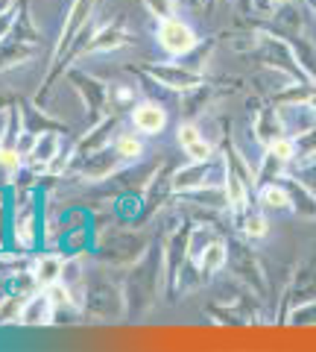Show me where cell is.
<instances>
[{
  "label": "cell",
  "instance_id": "ba28073f",
  "mask_svg": "<svg viewBox=\"0 0 316 352\" xmlns=\"http://www.w3.org/2000/svg\"><path fill=\"white\" fill-rule=\"evenodd\" d=\"M287 191L293 200V212H299L304 217H316V194H311L296 176H287Z\"/></svg>",
  "mask_w": 316,
  "mask_h": 352
},
{
  "label": "cell",
  "instance_id": "277c9868",
  "mask_svg": "<svg viewBox=\"0 0 316 352\" xmlns=\"http://www.w3.org/2000/svg\"><path fill=\"white\" fill-rule=\"evenodd\" d=\"M223 191H226V203L234 212H246L249 206V176H241V170L234 168V162L226 159V173H223Z\"/></svg>",
  "mask_w": 316,
  "mask_h": 352
},
{
  "label": "cell",
  "instance_id": "52a82bcc",
  "mask_svg": "<svg viewBox=\"0 0 316 352\" xmlns=\"http://www.w3.org/2000/svg\"><path fill=\"white\" fill-rule=\"evenodd\" d=\"M53 314H56V302H53L50 294H36L29 296V302H24L21 308V320L24 323H50Z\"/></svg>",
  "mask_w": 316,
  "mask_h": 352
},
{
  "label": "cell",
  "instance_id": "4fadbf2b",
  "mask_svg": "<svg viewBox=\"0 0 316 352\" xmlns=\"http://www.w3.org/2000/svg\"><path fill=\"white\" fill-rule=\"evenodd\" d=\"M114 153L123 162H135V159L144 156V141L138 135H132V132H123V135H117V141H114Z\"/></svg>",
  "mask_w": 316,
  "mask_h": 352
},
{
  "label": "cell",
  "instance_id": "ac0fdd59",
  "mask_svg": "<svg viewBox=\"0 0 316 352\" xmlns=\"http://www.w3.org/2000/svg\"><path fill=\"white\" fill-rule=\"evenodd\" d=\"M144 6L156 21H165V18L176 15V0H144Z\"/></svg>",
  "mask_w": 316,
  "mask_h": 352
},
{
  "label": "cell",
  "instance_id": "7c38bea8",
  "mask_svg": "<svg viewBox=\"0 0 316 352\" xmlns=\"http://www.w3.org/2000/svg\"><path fill=\"white\" fill-rule=\"evenodd\" d=\"M38 220H36V214H29V212H21L18 217H15V229H12V238H15V244L18 247H32L36 244V226Z\"/></svg>",
  "mask_w": 316,
  "mask_h": 352
},
{
  "label": "cell",
  "instance_id": "ffe728a7",
  "mask_svg": "<svg viewBox=\"0 0 316 352\" xmlns=\"http://www.w3.org/2000/svg\"><path fill=\"white\" fill-rule=\"evenodd\" d=\"M184 156H191V162H208L214 159V144L211 141H196V144H191L188 150H184Z\"/></svg>",
  "mask_w": 316,
  "mask_h": 352
},
{
  "label": "cell",
  "instance_id": "5bb4252c",
  "mask_svg": "<svg viewBox=\"0 0 316 352\" xmlns=\"http://www.w3.org/2000/svg\"><path fill=\"white\" fill-rule=\"evenodd\" d=\"M21 164H24V156L18 153V147H0V173L6 176V182H12L21 173Z\"/></svg>",
  "mask_w": 316,
  "mask_h": 352
},
{
  "label": "cell",
  "instance_id": "9c48e42d",
  "mask_svg": "<svg viewBox=\"0 0 316 352\" xmlns=\"http://www.w3.org/2000/svg\"><path fill=\"white\" fill-rule=\"evenodd\" d=\"M258 203L264 208H287V212H293L290 191H287V185H281V182L260 185V188H258Z\"/></svg>",
  "mask_w": 316,
  "mask_h": 352
},
{
  "label": "cell",
  "instance_id": "30bf717a",
  "mask_svg": "<svg viewBox=\"0 0 316 352\" xmlns=\"http://www.w3.org/2000/svg\"><path fill=\"white\" fill-rule=\"evenodd\" d=\"M267 153H269V159H276L278 164H290V162H296V156H299V141L284 132V135H276L269 141Z\"/></svg>",
  "mask_w": 316,
  "mask_h": 352
},
{
  "label": "cell",
  "instance_id": "8fae6325",
  "mask_svg": "<svg viewBox=\"0 0 316 352\" xmlns=\"http://www.w3.org/2000/svg\"><path fill=\"white\" fill-rule=\"evenodd\" d=\"M64 273V264L62 258H53V256H41L36 261V270H32V279H36L41 288H50L53 282H59Z\"/></svg>",
  "mask_w": 316,
  "mask_h": 352
},
{
  "label": "cell",
  "instance_id": "d6986e66",
  "mask_svg": "<svg viewBox=\"0 0 316 352\" xmlns=\"http://www.w3.org/2000/svg\"><path fill=\"white\" fill-rule=\"evenodd\" d=\"M53 153H56V135H41L29 159H36V162H50Z\"/></svg>",
  "mask_w": 316,
  "mask_h": 352
},
{
  "label": "cell",
  "instance_id": "e0dca14e",
  "mask_svg": "<svg viewBox=\"0 0 316 352\" xmlns=\"http://www.w3.org/2000/svg\"><path fill=\"white\" fill-rule=\"evenodd\" d=\"M196 141H202L199 126H196L193 120H182V124L176 126V144H179L182 150H188L191 144H196Z\"/></svg>",
  "mask_w": 316,
  "mask_h": 352
},
{
  "label": "cell",
  "instance_id": "6da1fadb",
  "mask_svg": "<svg viewBox=\"0 0 316 352\" xmlns=\"http://www.w3.org/2000/svg\"><path fill=\"white\" fill-rule=\"evenodd\" d=\"M156 41H158V47L167 53V56H191V53L199 47V36H196V30L188 24V21H182V18H165V21H158V27H156Z\"/></svg>",
  "mask_w": 316,
  "mask_h": 352
},
{
  "label": "cell",
  "instance_id": "3957f363",
  "mask_svg": "<svg viewBox=\"0 0 316 352\" xmlns=\"http://www.w3.org/2000/svg\"><path fill=\"white\" fill-rule=\"evenodd\" d=\"M129 120H132V126L138 132H147V135H161V132L167 129L170 124V115L167 109L156 103V100H141L132 106V115H129Z\"/></svg>",
  "mask_w": 316,
  "mask_h": 352
},
{
  "label": "cell",
  "instance_id": "9a60e30c",
  "mask_svg": "<svg viewBox=\"0 0 316 352\" xmlns=\"http://www.w3.org/2000/svg\"><path fill=\"white\" fill-rule=\"evenodd\" d=\"M243 235L249 241H260V238H267L269 235V220L260 214V212H249L243 217Z\"/></svg>",
  "mask_w": 316,
  "mask_h": 352
},
{
  "label": "cell",
  "instance_id": "7a4b0ae2",
  "mask_svg": "<svg viewBox=\"0 0 316 352\" xmlns=\"http://www.w3.org/2000/svg\"><path fill=\"white\" fill-rule=\"evenodd\" d=\"M217 170H226V156L220 159H208V162H191L179 168L176 173L170 176V185H173V194H193L199 188H211L217 185Z\"/></svg>",
  "mask_w": 316,
  "mask_h": 352
},
{
  "label": "cell",
  "instance_id": "44dd1931",
  "mask_svg": "<svg viewBox=\"0 0 316 352\" xmlns=\"http://www.w3.org/2000/svg\"><path fill=\"white\" fill-rule=\"evenodd\" d=\"M290 323H316V296H313V302H302L299 308H293V314H290Z\"/></svg>",
  "mask_w": 316,
  "mask_h": 352
},
{
  "label": "cell",
  "instance_id": "2e32d148",
  "mask_svg": "<svg viewBox=\"0 0 316 352\" xmlns=\"http://www.w3.org/2000/svg\"><path fill=\"white\" fill-rule=\"evenodd\" d=\"M123 41H126V32H123V30L108 27V30H103V32H100V41H94V44H91V50H100V53H106V50L121 47Z\"/></svg>",
  "mask_w": 316,
  "mask_h": 352
},
{
  "label": "cell",
  "instance_id": "5b68a950",
  "mask_svg": "<svg viewBox=\"0 0 316 352\" xmlns=\"http://www.w3.org/2000/svg\"><path fill=\"white\" fill-rule=\"evenodd\" d=\"M149 74L156 76L161 85L173 88V91H188V88L202 82L199 74L191 71V68H184V65H156V68H149Z\"/></svg>",
  "mask_w": 316,
  "mask_h": 352
},
{
  "label": "cell",
  "instance_id": "8992f818",
  "mask_svg": "<svg viewBox=\"0 0 316 352\" xmlns=\"http://www.w3.org/2000/svg\"><path fill=\"white\" fill-rule=\"evenodd\" d=\"M191 261L196 264V270H199L202 276H214L217 270H223L226 264H228V247L223 244L220 238H214L211 244H205L199 250V256L191 258Z\"/></svg>",
  "mask_w": 316,
  "mask_h": 352
}]
</instances>
